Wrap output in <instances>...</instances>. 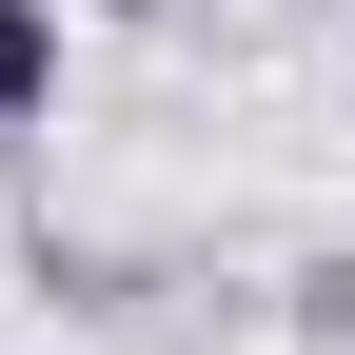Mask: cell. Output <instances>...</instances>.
<instances>
[{
    "instance_id": "cell-1",
    "label": "cell",
    "mask_w": 355,
    "mask_h": 355,
    "mask_svg": "<svg viewBox=\"0 0 355 355\" xmlns=\"http://www.w3.org/2000/svg\"><path fill=\"white\" fill-rule=\"evenodd\" d=\"M60 119V0H0V139Z\"/></svg>"
},
{
    "instance_id": "cell-2",
    "label": "cell",
    "mask_w": 355,
    "mask_h": 355,
    "mask_svg": "<svg viewBox=\"0 0 355 355\" xmlns=\"http://www.w3.org/2000/svg\"><path fill=\"white\" fill-rule=\"evenodd\" d=\"M79 20H139V0H79Z\"/></svg>"
}]
</instances>
